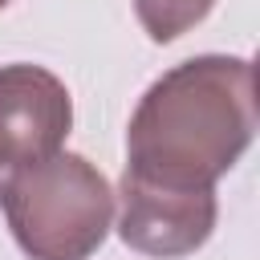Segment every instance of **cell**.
Masks as SVG:
<instances>
[{"label": "cell", "mask_w": 260, "mask_h": 260, "mask_svg": "<svg viewBox=\"0 0 260 260\" xmlns=\"http://www.w3.org/2000/svg\"><path fill=\"white\" fill-rule=\"evenodd\" d=\"M256 134V69L203 53L167 69L126 130V175L167 187H215Z\"/></svg>", "instance_id": "obj_1"}, {"label": "cell", "mask_w": 260, "mask_h": 260, "mask_svg": "<svg viewBox=\"0 0 260 260\" xmlns=\"http://www.w3.org/2000/svg\"><path fill=\"white\" fill-rule=\"evenodd\" d=\"M0 207L28 260H89L114 223L106 175L69 150L20 171L4 187Z\"/></svg>", "instance_id": "obj_2"}, {"label": "cell", "mask_w": 260, "mask_h": 260, "mask_svg": "<svg viewBox=\"0 0 260 260\" xmlns=\"http://www.w3.org/2000/svg\"><path fill=\"white\" fill-rule=\"evenodd\" d=\"M69 126L73 102L57 73L28 61L0 65V195L20 171L53 158Z\"/></svg>", "instance_id": "obj_3"}, {"label": "cell", "mask_w": 260, "mask_h": 260, "mask_svg": "<svg viewBox=\"0 0 260 260\" xmlns=\"http://www.w3.org/2000/svg\"><path fill=\"white\" fill-rule=\"evenodd\" d=\"M118 199H122L118 211L122 244L154 260H179L203 248L219 211L215 187H167L138 175H122Z\"/></svg>", "instance_id": "obj_4"}, {"label": "cell", "mask_w": 260, "mask_h": 260, "mask_svg": "<svg viewBox=\"0 0 260 260\" xmlns=\"http://www.w3.org/2000/svg\"><path fill=\"white\" fill-rule=\"evenodd\" d=\"M211 4L215 0H134V16L154 45H167L187 28H195L211 12Z\"/></svg>", "instance_id": "obj_5"}, {"label": "cell", "mask_w": 260, "mask_h": 260, "mask_svg": "<svg viewBox=\"0 0 260 260\" xmlns=\"http://www.w3.org/2000/svg\"><path fill=\"white\" fill-rule=\"evenodd\" d=\"M0 8H8V0H0Z\"/></svg>", "instance_id": "obj_6"}]
</instances>
